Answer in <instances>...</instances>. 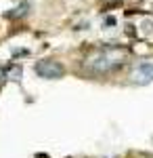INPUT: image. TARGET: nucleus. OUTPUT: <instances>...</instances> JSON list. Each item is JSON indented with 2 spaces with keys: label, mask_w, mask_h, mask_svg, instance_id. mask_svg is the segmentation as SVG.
Returning a JSON list of instances; mask_svg holds the SVG:
<instances>
[{
  "label": "nucleus",
  "mask_w": 153,
  "mask_h": 158,
  "mask_svg": "<svg viewBox=\"0 0 153 158\" xmlns=\"http://www.w3.org/2000/svg\"><path fill=\"white\" fill-rule=\"evenodd\" d=\"M34 70L44 80H59V78H63V74H65V68L57 59H40L34 65Z\"/></svg>",
  "instance_id": "obj_3"
},
{
  "label": "nucleus",
  "mask_w": 153,
  "mask_h": 158,
  "mask_svg": "<svg viewBox=\"0 0 153 158\" xmlns=\"http://www.w3.org/2000/svg\"><path fill=\"white\" fill-rule=\"evenodd\" d=\"M128 59V51L122 49V47H105L101 51H94L88 59L84 61V68L86 72L92 74V76H103L109 74L113 70L122 68Z\"/></svg>",
  "instance_id": "obj_1"
},
{
  "label": "nucleus",
  "mask_w": 153,
  "mask_h": 158,
  "mask_svg": "<svg viewBox=\"0 0 153 158\" xmlns=\"http://www.w3.org/2000/svg\"><path fill=\"white\" fill-rule=\"evenodd\" d=\"M0 74H2V72H0Z\"/></svg>",
  "instance_id": "obj_4"
},
{
  "label": "nucleus",
  "mask_w": 153,
  "mask_h": 158,
  "mask_svg": "<svg viewBox=\"0 0 153 158\" xmlns=\"http://www.w3.org/2000/svg\"><path fill=\"white\" fill-rule=\"evenodd\" d=\"M128 78H130V82L136 86H145L149 82H153V59H143L139 63H134Z\"/></svg>",
  "instance_id": "obj_2"
}]
</instances>
